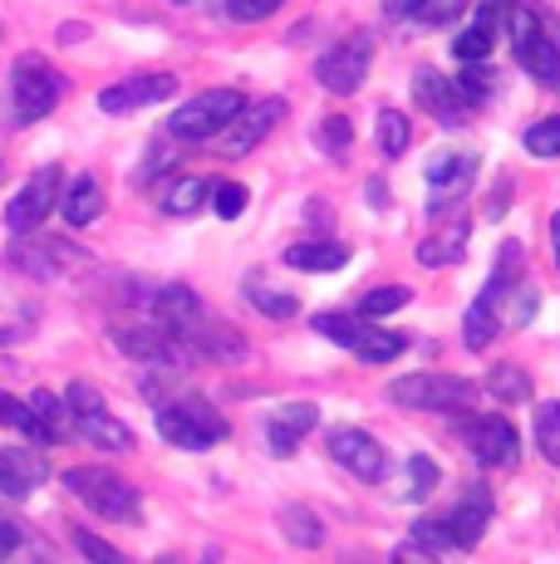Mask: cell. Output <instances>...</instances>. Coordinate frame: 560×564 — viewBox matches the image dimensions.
Listing matches in <instances>:
<instances>
[{"instance_id":"cell-1","label":"cell","mask_w":560,"mask_h":564,"mask_svg":"<svg viewBox=\"0 0 560 564\" xmlns=\"http://www.w3.org/2000/svg\"><path fill=\"white\" fill-rule=\"evenodd\" d=\"M158 432L177 452H207L231 427H226V417L202 393H187V398H158Z\"/></svg>"},{"instance_id":"cell-2","label":"cell","mask_w":560,"mask_h":564,"mask_svg":"<svg viewBox=\"0 0 560 564\" xmlns=\"http://www.w3.org/2000/svg\"><path fill=\"white\" fill-rule=\"evenodd\" d=\"M506 20H511V45L521 69L546 89H560V30L531 6H506Z\"/></svg>"},{"instance_id":"cell-3","label":"cell","mask_w":560,"mask_h":564,"mask_svg":"<svg viewBox=\"0 0 560 564\" xmlns=\"http://www.w3.org/2000/svg\"><path fill=\"white\" fill-rule=\"evenodd\" d=\"M64 486H69V491L104 520H123V525L143 520L138 486H128L118 471H104V466H69V471H64Z\"/></svg>"},{"instance_id":"cell-4","label":"cell","mask_w":560,"mask_h":564,"mask_svg":"<svg viewBox=\"0 0 560 564\" xmlns=\"http://www.w3.org/2000/svg\"><path fill=\"white\" fill-rule=\"evenodd\" d=\"M64 408H69V427L79 432L89 447L133 452V427H123V422L104 408V398H99V388H94V383H84V378H79V383L64 388Z\"/></svg>"},{"instance_id":"cell-5","label":"cell","mask_w":560,"mask_h":564,"mask_svg":"<svg viewBox=\"0 0 560 564\" xmlns=\"http://www.w3.org/2000/svg\"><path fill=\"white\" fill-rule=\"evenodd\" d=\"M389 403L413 412H467L477 403V383L457 373H408L389 383Z\"/></svg>"},{"instance_id":"cell-6","label":"cell","mask_w":560,"mask_h":564,"mask_svg":"<svg viewBox=\"0 0 560 564\" xmlns=\"http://www.w3.org/2000/svg\"><path fill=\"white\" fill-rule=\"evenodd\" d=\"M241 108H246V94L207 89V94H197V99L177 104V113L168 118V138L172 143H207V138H217Z\"/></svg>"},{"instance_id":"cell-7","label":"cell","mask_w":560,"mask_h":564,"mask_svg":"<svg viewBox=\"0 0 560 564\" xmlns=\"http://www.w3.org/2000/svg\"><path fill=\"white\" fill-rule=\"evenodd\" d=\"M60 94H64L60 74L40 54H20L15 69H10V113H15V123H40L45 113H55Z\"/></svg>"},{"instance_id":"cell-8","label":"cell","mask_w":560,"mask_h":564,"mask_svg":"<svg viewBox=\"0 0 560 564\" xmlns=\"http://www.w3.org/2000/svg\"><path fill=\"white\" fill-rule=\"evenodd\" d=\"M114 349L128 354L138 368H153V373H177L182 364H192V354L182 349V339L163 324H114L109 329Z\"/></svg>"},{"instance_id":"cell-9","label":"cell","mask_w":560,"mask_h":564,"mask_svg":"<svg viewBox=\"0 0 560 564\" xmlns=\"http://www.w3.org/2000/svg\"><path fill=\"white\" fill-rule=\"evenodd\" d=\"M369 64H374V30H349L335 50H325L315 59V79L330 94H359Z\"/></svg>"},{"instance_id":"cell-10","label":"cell","mask_w":560,"mask_h":564,"mask_svg":"<svg viewBox=\"0 0 560 564\" xmlns=\"http://www.w3.org/2000/svg\"><path fill=\"white\" fill-rule=\"evenodd\" d=\"M177 339H182V349L192 354V359H217V364H241L246 354V339L231 329L226 319H212L207 310H197V319L192 324H182L177 329Z\"/></svg>"},{"instance_id":"cell-11","label":"cell","mask_w":560,"mask_h":564,"mask_svg":"<svg viewBox=\"0 0 560 564\" xmlns=\"http://www.w3.org/2000/svg\"><path fill=\"white\" fill-rule=\"evenodd\" d=\"M55 206H60V167H40L35 177H30L25 187L10 197L6 226H10L15 236H30V231H40V221H45Z\"/></svg>"},{"instance_id":"cell-12","label":"cell","mask_w":560,"mask_h":564,"mask_svg":"<svg viewBox=\"0 0 560 564\" xmlns=\"http://www.w3.org/2000/svg\"><path fill=\"white\" fill-rule=\"evenodd\" d=\"M325 447H330V457H335L340 466H349L359 481H384L389 476V452L379 447V442L369 437V432H359V427H335L325 437Z\"/></svg>"},{"instance_id":"cell-13","label":"cell","mask_w":560,"mask_h":564,"mask_svg":"<svg viewBox=\"0 0 560 564\" xmlns=\"http://www.w3.org/2000/svg\"><path fill=\"white\" fill-rule=\"evenodd\" d=\"M413 99L438 128H462L472 118V104L462 99L457 84H452L448 74H438V69H418L413 74Z\"/></svg>"},{"instance_id":"cell-14","label":"cell","mask_w":560,"mask_h":564,"mask_svg":"<svg viewBox=\"0 0 560 564\" xmlns=\"http://www.w3.org/2000/svg\"><path fill=\"white\" fill-rule=\"evenodd\" d=\"M168 94H177V74L158 69V74H133V79H118L99 94V108L104 113H133V108H148V104H163Z\"/></svg>"},{"instance_id":"cell-15","label":"cell","mask_w":560,"mask_h":564,"mask_svg":"<svg viewBox=\"0 0 560 564\" xmlns=\"http://www.w3.org/2000/svg\"><path fill=\"white\" fill-rule=\"evenodd\" d=\"M462 442L472 447V457L482 466H516L521 457V437H516V427L506 417H477L462 427Z\"/></svg>"},{"instance_id":"cell-16","label":"cell","mask_w":560,"mask_h":564,"mask_svg":"<svg viewBox=\"0 0 560 564\" xmlns=\"http://www.w3.org/2000/svg\"><path fill=\"white\" fill-rule=\"evenodd\" d=\"M280 118H286V99H261L256 108H241V113L222 128V153L226 158H246L280 123Z\"/></svg>"},{"instance_id":"cell-17","label":"cell","mask_w":560,"mask_h":564,"mask_svg":"<svg viewBox=\"0 0 560 564\" xmlns=\"http://www.w3.org/2000/svg\"><path fill=\"white\" fill-rule=\"evenodd\" d=\"M315 422H320L315 403H280L271 412V422H266V447H271V457H290Z\"/></svg>"},{"instance_id":"cell-18","label":"cell","mask_w":560,"mask_h":564,"mask_svg":"<svg viewBox=\"0 0 560 564\" xmlns=\"http://www.w3.org/2000/svg\"><path fill=\"white\" fill-rule=\"evenodd\" d=\"M487 525H492V491L487 486H467V496H462L448 516V530H452V540H457V550L477 545Z\"/></svg>"},{"instance_id":"cell-19","label":"cell","mask_w":560,"mask_h":564,"mask_svg":"<svg viewBox=\"0 0 560 564\" xmlns=\"http://www.w3.org/2000/svg\"><path fill=\"white\" fill-rule=\"evenodd\" d=\"M506 0H482L477 20H472L467 30H462L457 40H452V54H457L462 64H482L492 54V45H497V20H502Z\"/></svg>"},{"instance_id":"cell-20","label":"cell","mask_w":560,"mask_h":564,"mask_svg":"<svg viewBox=\"0 0 560 564\" xmlns=\"http://www.w3.org/2000/svg\"><path fill=\"white\" fill-rule=\"evenodd\" d=\"M443 221H448V216H443ZM467 236H472V221H467V216H457V221H448L438 236H428V241H418V265H428V270L457 265V260L467 256Z\"/></svg>"},{"instance_id":"cell-21","label":"cell","mask_w":560,"mask_h":564,"mask_svg":"<svg viewBox=\"0 0 560 564\" xmlns=\"http://www.w3.org/2000/svg\"><path fill=\"white\" fill-rule=\"evenodd\" d=\"M45 481V462L35 457V452L25 447H0V491L15 496V501H25L30 486Z\"/></svg>"},{"instance_id":"cell-22","label":"cell","mask_w":560,"mask_h":564,"mask_svg":"<svg viewBox=\"0 0 560 564\" xmlns=\"http://www.w3.org/2000/svg\"><path fill=\"white\" fill-rule=\"evenodd\" d=\"M472 182H477V158L462 153L457 172H452V177H443V182H433V197H428V216H433V221L452 216V212H457V202L472 192Z\"/></svg>"},{"instance_id":"cell-23","label":"cell","mask_w":560,"mask_h":564,"mask_svg":"<svg viewBox=\"0 0 560 564\" xmlns=\"http://www.w3.org/2000/svg\"><path fill=\"white\" fill-rule=\"evenodd\" d=\"M55 212H64V221H69V226H94V221H99V212H104L99 177H89V172H84V177H74Z\"/></svg>"},{"instance_id":"cell-24","label":"cell","mask_w":560,"mask_h":564,"mask_svg":"<svg viewBox=\"0 0 560 564\" xmlns=\"http://www.w3.org/2000/svg\"><path fill=\"white\" fill-rule=\"evenodd\" d=\"M536 305H541V300H536V285L531 280H516V285H506L497 300H492V310H497V324H506V329H526V324L536 319Z\"/></svg>"},{"instance_id":"cell-25","label":"cell","mask_w":560,"mask_h":564,"mask_svg":"<svg viewBox=\"0 0 560 564\" xmlns=\"http://www.w3.org/2000/svg\"><path fill=\"white\" fill-rule=\"evenodd\" d=\"M286 265L310 270V275H325V270L349 265V246H340V241H300V246H290L286 251Z\"/></svg>"},{"instance_id":"cell-26","label":"cell","mask_w":560,"mask_h":564,"mask_svg":"<svg viewBox=\"0 0 560 564\" xmlns=\"http://www.w3.org/2000/svg\"><path fill=\"white\" fill-rule=\"evenodd\" d=\"M280 535L295 550H320L325 545V520L310 511V506H280Z\"/></svg>"},{"instance_id":"cell-27","label":"cell","mask_w":560,"mask_h":564,"mask_svg":"<svg viewBox=\"0 0 560 564\" xmlns=\"http://www.w3.org/2000/svg\"><path fill=\"white\" fill-rule=\"evenodd\" d=\"M349 349L359 354L364 364H394L398 354L408 349V339H403V334H389V329H364V324H359V334H354Z\"/></svg>"},{"instance_id":"cell-28","label":"cell","mask_w":560,"mask_h":564,"mask_svg":"<svg viewBox=\"0 0 560 564\" xmlns=\"http://www.w3.org/2000/svg\"><path fill=\"white\" fill-rule=\"evenodd\" d=\"M497 329H502V324H497V310H492L487 300L477 295V300L467 305V314H462V344H467L472 354H482L492 339H497Z\"/></svg>"},{"instance_id":"cell-29","label":"cell","mask_w":560,"mask_h":564,"mask_svg":"<svg viewBox=\"0 0 560 564\" xmlns=\"http://www.w3.org/2000/svg\"><path fill=\"white\" fill-rule=\"evenodd\" d=\"M526 275V251H521V241H506L502 251H497V265H492V275H487V290H482V300H497L506 285H516V280Z\"/></svg>"},{"instance_id":"cell-30","label":"cell","mask_w":560,"mask_h":564,"mask_svg":"<svg viewBox=\"0 0 560 564\" xmlns=\"http://www.w3.org/2000/svg\"><path fill=\"white\" fill-rule=\"evenodd\" d=\"M487 393L497 398V403H531V373L516 364H497L487 373Z\"/></svg>"},{"instance_id":"cell-31","label":"cell","mask_w":560,"mask_h":564,"mask_svg":"<svg viewBox=\"0 0 560 564\" xmlns=\"http://www.w3.org/2000/svg\"><path fill=\"white\" fill-rule=\"evenodd\" d=\"M30 412H35V422L45 427L50 442H60L64 432H69V408H64V398H55L50 388H35V393H30Z\"/></svg>"},{"instance_id":"cell-32","label":"cell","mask_w":560,"mask_h":564,"mask_svg":"<svg viewBox=\"0 0 560 564\" xmlns=\"http://www.w3.org/2000/svg\"><path fill=\"white\" fill-rule=\"evenodd\" d=\"M202 202H207V182H197V177H172L168 192H163L168 216H197Z\"/></svg>"},{"instance_id":"cell-33","label":"cell","mask_w":560,"mask_h":564,"mask_svg":"<svg viewBox=\"0 0 560 564\" xmlns=\"http://www.w3.org/2000/svg\"><path fill=\"white\" fill-rule=\"evenodd\" d=\"M246 300H251L261 314H271V319H295V314H300V300L290 295V290L261 285V280H246Z\"/></svg>"},{"instance_id":"cell-34","label":"cell","mask_w":560,"mask_h":564,"mask_svg":"<svg viewBox=\"0 0 560 564\" xmlns=\"http://www.w3.org/2000/svg\"><path fill=\"white\" fill-rule=\"evenodd\" d=\"M10 265L25 270V275L35 280H55V246H30V241H15L10 246Z\"/></svg>"},{"instance_id":"cell-35","label":"cell","mask_w":560,"mask_h":564,"mask_svg":"<svg viewBox=\"0 0 560 564\" xmlns=\"http://www.w3.org/2000/svg\"><path fill=\"white\" fill-rule=\"evenodd\" d=\"M408 143H413V123H408L398 108H384V113H379V148H384V158H403Z\"/></svg>"},{"instance_id":"cell-36","label":"cell","mask_w":560,"mask_h":564,"mask_svg":"<svg viewBox=\"0 0 560 564\" xmlns=\"http://www.w3.org/2000/svg\"><path fill=\"white\" fill-rule=\"evenodd\" d=\"M438 481H443V471H438V462L418 452V457L408 462V486H403V501H428V496L438 491Z\"/></svg>"},{"instance_id":"cell-37","label":"cell","mask_w":560,"mask_h":564,"mask_svg":"<svg viewBox=\"0 0 560 564\" xmlns=\"http://www.w3.org/2000/svg\"><path fill=\"white\" fill-rule=\"evenodd\" d=\"M536 447L551 466H560V403L536 408Z\"/></svg>"},{"instance_id":"cell-38","label":"cell","mask_w":560,"mask_h":564,"mask_svg":"<svg viewBox=\"0 0 560 564\" xmlns=\"http://www.w3.org/2000/svg\"><path fill=\"white\" fill-rule=\"evenodd\" d=\"M408 300H413V290H408V285H379V290H369V295L359 300V314H364V319H384V314L403 310Z\"/></svg>"},{"instance_id":"cell-39","label":"cell","mask_w":560,"mask_h":564,"mask_svg":"<svg viewBox=\"0 0 560 564\" xmlns=\"http://www.w3.org/2000/svg\"><path fill=\"white\" fill-rule=\"evenodd\" d=\"M521 148L531 158H560V118H541V123L526 128Z\"/></svg>"},{"instance_id":"cell-40","label":"cell","mask_w":560,"mask_h":564,"mask_svg":"<svg viewBox=\"0 0 560 564\" xmlns=\"http://www.w3.org/2000/svg\"><path fill=\"white\" fill-rule=\"evenodd\" d=\"M413 540L428 550V555H452L457 550V540H452V530H448V520H413Z\"/></svg>"},{"instance_id":"cell-41","label":"cell","mask_w":560,"mask_h":564,"mask_svg":"<svg viewBox=\"0 0 560 564\" xmlns=\"http://www.w3.org/2000/svg\"><path fill=\"white\" fill-rule=\"evenodd\" d=\"M315 334L320 339H330V344H344V349H349L354 344V334H359V319H354V314H335V310H325V314H315Z\"/></svg>"},{"instance_id":"cell-42","label":"cell","mask_w":560,"mask_h":564,"mask_svg":"<svg viewBox=\"0 0 560 564\" xmlns=\"http://www.w3.org/2000/svg\"><path fill=\"white\" fill-rule=\"evenodd\" d=\"M246 197H251V192H246L241 182H217V187H207V202L217 206L222 221H236V216L246 212Z\"/></svg>"},{"instance_id":"cell-43","label":"cell","mask_w":560,"mask_h":564,"mask_svg":"<svg viewBox=\"0 0 560 564\" xmlns=\"http://www.w3.org/2000/svg\"><path fill=\"white\" fill-rule=\"evenodd\" d=\"M320 143H325V153L335 158H349V143H354V123L344 113H330L325 123H320Z\"/></svg>"},{"instance_id":"cell-44","label":"cell","mask_w":560,"mask_h":564,"mask_svg":"<svg viewBox=\"0 0 560 564\" xmlns=\"http://www.w3.org/2000/svg\"><path fill=\"white\" fill-rule=\"evenodd\" d=\"M462 10H467V0H413L408 15H413L418 25H448L452 15H462Z\"/></svg>"},{"instance_id":"cell-45","label":"cell","mask_w":560,"mask_h":564,"mask_svg":"<svg viewBox=\"0 0 560 564\" xmlns=\"http://www.w3.org/2000/svg\"><path fill=\"white\" fill-rule=\"evenodd\" d=\"M452 84H457V94H462V99H467L472 108H477V104H482V99H487V94H492V74L482 69V64H467V69H462V74H457V79H452Z\"/></svg>"},{"instance_id":"cell-46","label":"cell","mask_w":560,"mask_h":564,"mask_svg":"<svg viewBox=\"0 0 560 564\" xmlns=\"http://www.w3.org/2000/svg\"><path fill=\"white\" fill-rule=\"evenodd\" d=\"M280 6H286V0H226V15H231V20H241V25H251V20L276 15Z\"/></svg>"},{"instance_id":"cell-47","label":"cell","mask_w":560,"mask_h":564,"mask_svg":"<svg viewBox=\"0 0 560 564\" xmlns=\"http://www.w3.org/2000/svg\"><path fill=\"white\" fill-rule=\"evenodd\" d=\"M74 550H79V555H89V560H104V564H123V555H118L109 540L89 535V530H74Z\"/></svg>"},{"instance_id":"cell-48","label":"cell","mask_w":560,"mask_h":564,"mask_svg":"<svg viewBox=\"0 0 560 564\" xmlns=\"http://www.w3.org/2000/svg\"><path fill=\"white\" fill-rule=\"evenodd\" d=\"M457 162H462V153H438L433 162H428V187H433V182H443V177H452V172H457Z\"/></svg>"},{"instance_id":"cell-49","label":"cell","mask_w":560,"mask_h":564,"mask_svg":"<svg viewBox=\"0 0 560 564\" xmlns=\"http://www.w3.org/2000/svg\"><path fill=\"white\" fill-rule=\"evenodd\" d=\"M20 540H25V535H20V525H15V520H6V516H0V555H15V550H20Z\"/></svg>"},{"instance_id":"cell-50","label":"cell","mask_w":560,"mask_h":564,"mask_svg":"<svg viewBox=\"0 0 560 564\" xmlns=\"http://www.w3.org/2000/svg\"><path fill=\"white\" fill-rule=\"evenodd\" d=\"M506 202H511V177H502L497 197H487V216H492V221H497V216H506Z\"/></svg>"},{"instance_id":"cell-51","label":"cell","mask_w":560,"mask_h":564,"mask_svg":"<svg viewBox=\"0 0 560 564\" xmlns=\"http://www.w3.org/2000/svg\"><path fill=\"white\" fill-rule=\"evenodd\" d=\"M364 197H369L374 206H389V187H384V182H369V187H364Z\"/></svg>"},{"instance_id":"cell-52","label":"cell","mask_w":560,"mask_h":564,"mask_svg":"<svg viewBox=\"0 0 560 564\" xmlns=\"http://www.w3.org/2000/svg\"><path fill=\"white\" fill-rule=\"evenodd\" d=\"M305 221H310V226H325V202H320V197H315V202H310Z\"/></svg>"},{"instance_id":"cell-53","label":"cell","mask_w":560,"mask_h":564,"mask_svg":"<svg viewBox=\"0 0 560 564\" xmlns=\"http://www.w3.org/2000/svg\"><path fill=\"white\" fill-rule=\"evenodd\" d=\"M551 251H556V270H560V212L551 216Z\"/></svg>"},{"instance_id":"cell-54","label":"cell","mask_w":560,"mask_h":564,"mask_svg":"<svg viewBox=\"0 0 560 564\" xmlns=\"http://www.w3.org/2000/svg\"><path fill=\"white\" fill-rule=\"evenodd\" d=\"M413 10V0H389V15H408Z\"/></svg>"},{"instance_id":"cell-55","label":"cell","mask_w":560,"mask_h":564,"mask_svg":"<svg viewBox=\"0 0 560 564\" xmlns=\"http://www.w3.org/2000/svg\"><path fill=\"white\" fill-rule=\"evenodd\" d=\"M172 6H197V0H172Z\"/></svg>"},{"instance_id":"cell-56","label":"cell","mask_w":560,"mask_h":564,"mask_svg":"<svg viewBox=\"0 0 560 564\" xmlns=\"http://www.w3.org/2000/svg\"><path fill=\"white\" fill-rule=\"evenodd\" d=\"M0 177H6V167H0Z\"/></svg>"}]
</instances>
